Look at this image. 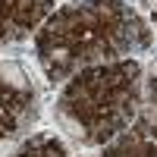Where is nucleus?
<instances>
[{"mask_svg": "<svg viewBox=\"0 0 157 157\" xmlns=\"http://www.w3.org/2000/svg\"><path fill=\"white\" fill-rule=\"evenodd\" d=\"M0 78H3L6 85H13V88H25L29 85V78H25L19 63H0Z\"/></svg>", "mask_w": 157, "mask_h": 157, "instance_id": "f257e3e1", "label": "nucleus"}, {"mask_svg": "<svg viewBox=\"0 0 157 157\" xmlns=\"http://www.w3.org/2000/svg\"><path fill=\"white\" fill-rule=\"evenodd\" d=\"M57 123H60L63 129H66V135H69V138H78V135H82V129H78V123H72L69 116H57Z\"/></svg>", "mask_w": 157, "mask_h": 157, "instance_id": "f03ea898", "label": "nucleus"}, {"mask_svg": "<svg viewBox=\"0 0 157 157\" xmlns=\"http://www.w3.org/2000/svg\"><path fill=\"white\" fill-rule=\"evenodd\" d=\"M16 154V141H0V157H13Z\"/></svg>", "mask_w": 157, "mask_h": 157, "instance_id": "7ed1b4c3", "label": "nucleus"}, {"mask_svg": "<svg viewBox=\"0 0 157 157\" xmlns=\"http://www.w3.org/2000/svg\"><path fill=\"white\" fill-rule=\"evenodd\" d=\"M148 3H151V6H154V3H157V0H148Z\"/></svg>", "mask_w": 157, "mask_h": 157, "instance_id": "20e7f679", "label": "nucleus"}, {"mask_svg": "<svg viewBox=\"0 0 157 157\" xmlns=\"http://www.w3.org/2000/svg\"><path fill=\"white\" fill-rule=\"evenodd\" d=\"M154 75H157V63H154Z\"/></svg>", "mask_w": 157, "mask_h": 157, "instance_id": "39448f33", "label": "nucleus"}]
</instances>
